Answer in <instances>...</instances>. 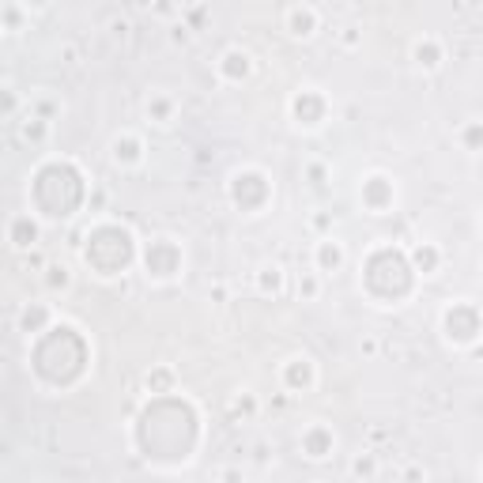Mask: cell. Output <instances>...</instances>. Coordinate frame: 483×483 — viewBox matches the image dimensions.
<instances>
[{"mask_svg":"<svg viewBox=\"0 0 483 483\" xmlns=\"http://www.w3.org/2000/svg\"><path fill=\"white\" fill-rule=\"evenodd\" d=\"M321 257H325V260H333V264H336V260H340V253H336V249H329V246H325V249H321Z\"/></svg>","mask_w":483,"mask_h":483,"instance_id":"obj_2","label":"cell"},{"mask_svg":"<svg viewBox=\"0 0 483 483\" xmlns=\"http://www.w3.org/2000/svg\"><path fill=\"white\" fill-rule=\"evenodd\" d=\"M291 19H295V27H298L295 34H306L302 27H310V23H313V15H310V11H291Z\"/></svg>","mask_w":483,"mask_h":483,"instance_id":"obj_1","label":"cell"}]
</instances>
